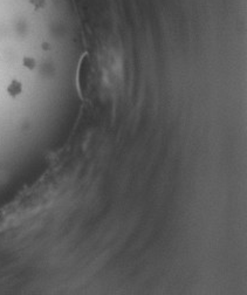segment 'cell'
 Returning <instances> with one entry per match:
<instances>
[{"instance_id":"6da1fadb","label":"cell","mask_w":247,"mask_h":295,"mask_svg":"<svg viewBox=\"0 0 247 295\" xmlns=\"http://www.w3.org/2000/svg\"><path fill=\"white\" fill-rule=\"evenodd\" d=\"M20 90H21V86L18 82H13L8 88V91L12 94V95H17V94L20 93Z\"/></svg>"},{"instance_id":"7a4b0ae2","label":"cell","mask_w":247,"mask_h":295,"mask_svg":"<svg viewBox=\"0 0 247 295\" xmlns=\"http://www.w3.org/2000/svg\"><path fill=\"white\" fill-rule=\"evenodd\" d=\"M25 64H26L27 67H30V68H33V67L35 66V61H34L33 59L27 58V59H25Z\"/></svg>"}]
</instances>
